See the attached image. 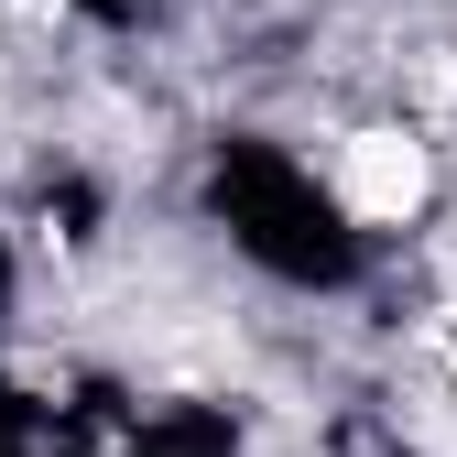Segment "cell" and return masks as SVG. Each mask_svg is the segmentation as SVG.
<instances>
[{"mask_svg":"<svg viewBox=\"0 0 457 457\" xmlns=\"http://www.w3.org/2000/svg\"><path fill=\"white\" fill-rule=\"evenodd\" d=\"M446 196V153L425 120H403V109H381V120H349L327 153V207L370 228V240H403V228Z\"/></svg>","mask_w":457,"mask_h":457,"instance_id":"6da1fadb","label":"cell"}]
</instances>
